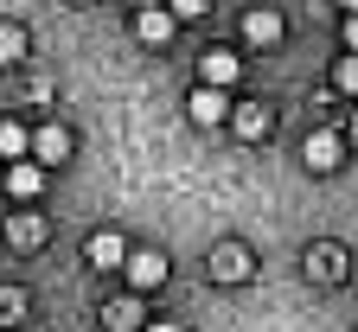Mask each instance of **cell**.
I'll return each instance as SVG.
<instances>
[{
  "label": "cell",
  "mask_w": 358,
  "mask_h": 332,
  "mask_svg": "<svg viewBox=\"0 0 358 332\" xmlns=\"http://www.w3.org/2000/svg\"><path fill=\"white\" fill-rule=\"evenodd\" d=\"M231 128H237L243 140H262V134H268V109H262V103H250V109H237V115H231Z\"/></svg>",
  "instance_id": "obj_15"
},
{
  "label": "cell",
  "mask_w": 358,
  "mask_h": 332,
  "mask_svg": "<svg viewBox=\"0 0 358 332\" xmlns=\"http://www.w3.org/2000/svg\"><path fill=\"white\" fill-rule=\"evenodd\" d=\"M237 77H243V58H237V52H205V58H199V83L231 89Z\"/></svg>",
  "instance_id": "obj_4"
},
{
  "label": "cell",
  "mask_w": 358,
  "mask_h": 332,
  "mask_svg": "<svg viewBox=\"0 0 358 332\" xmlns=\"http://www.w3.org/2000/svg\"><path fill=\"white\" fill-rule=\"evenodd\" d=\"M20 58H26V26H7V20H0V71L20 64Z\"/></svg>",
  "instance_id": "obj_16"
},
{
  "label": "cell",
  "mask_w": 358,
  "mask_h": 332,
  "mask_svg": "<svg viewBox=\"0 0 358 332\" xmlns=\"http://www.w3.org/2000/svg\"><path fill=\"white\" fill-rule=\"evenodd\" d=\"M345 52H358V13H345Z\"/></svg>",
  "instance_id": "obj_20"
},
{
  "label": "cell",
  "mask_w": 358,
  "mask_h": 332,
  "mask_svg": "<svg viewBox=\"0 0 358 332\" xmlns=\"http://www.w3.org/2000/svg\"><path fill=\"white\" fill-rule=\"evenodd\" d=\"M32 154V134L20 122H0V160H26Z\"/></svg>",
  "instance_id": "obj_14"
},
{
  "label": "cell",
  "mask_w": 358,
  "mask_h": 332,
  "mask_svg": "<svg viewBox=\"0 0 358 332\" xmlns=\"http://www.w3.org/2000/svg\"><path fill=\"white\" fill-rule=\"evenodd\" d=\"M166 7H173L179 20H199V13H211V0H166Z\"/></svg>",
  "instance_id": "obj_19"
},
{
  "label": "cell",
  "mask_w": 358,
  "mask_h": 332,
  "mask_svg": "<svg viewBox=\"0 0 358 332\" xmlns=\"http://www.w3.org/2000/svg\"><path fill=\"white\" fill-rule=\"evenodd\" d=\"M333 83L345 89V96H358V52H345V58L333 64Z\"/></svg>",
  "instance_id": "obj_17"
},
{
  "label": "cell",
  "mask_w": 358,
  "mask_h": 332,
  "mask_svg": "<svg viewBox=\"0 0 358 332\" xmlns=\"http://www.w3.org/2000/svg\"><path fill=\"white\" fill-rule=\"evenodd\" d=\"M173 20H179L173 7H141V13H134V32H141L148 45H166L173 38Z\"/></svg>",
  "instance_id": "obj_8"
},
{
  "label": "cell",
  "mask_w": 358,
  "mask_h": 332,
  "mask_svg": "<svg viewBox=\"0 0 358 332\" xmlns=\"http://www.w3.org/2000/svg\"><path fill=\"white\" fill-rule=\"evenodd\" d=\"M7 192L13 199H38L45 192V160H7Z\"/></svg>",
  "instance_id": "obj_5"
},
{
  "label": "cell",
  "mask_w": 358,
  "mask_h": 332,
  "mask_svg": "<svg viewBox=\"0 0 358 332\" xmlns=\"http://www.w3.org/2000/svg\"><path fill=\"white\" fill-rule=\"evenodd\" d=\"M345 140H352V147H358V109H352V128H345Z\"/></svg>",
  "instance_id": "obj_22"
},
{
  "label": "cell",
  "mask_w": 358,
  "mask_h": 332,
  "mask_svg": "<svg viewBox=\"0 0 358 332\" xmlns=\"http://www.w3.org/2000/svg\"><path fill=\"white\" fill-rule=\"evenodd\" d=\"M186 115H192L199 128H217V122H231V89H217V83H199V89H192V103H186Z\"/></svg>",
  "instance_id": "obj_1"
},
{
  "label": "cell",
  "mask_w": 358,
  "mask_h": 332,
  "mask_svg": "<svg viewBox=\"0 0 358 332\" xmlns=\"http://www.w3.org/2000/svg\"><path fill=\"white\" fill-rule=\"evenodd\" d=\"M211 275H217V281H243V275H250L243 243H217V250H211Z\"/></svg>",
  "instance_id": "obj_9"
},
{
  "label": "cell",
  "mask_w": 358,
  "mask_h": 332,
  "mask_svg": "<svg viewBox=\"0 0 358 332\" xmlns=\"http://www.w3.org/2000/svg\"><path fill=\"white\" fill-rule=\"evenodd\" d=\"M103 319H109V332H141L148 319H141V301H115V307H103Z\"/></svg>",
  "instance_id": "obj_12"
},
{
  "label": "cell",
  "mask_w": 358,
  "mask_h": 332,
  "mask_svg": "<svg viewBox=\"0 0 358 332\" xmlns=\"http://www.w3.org/2000/svg\"><path fill=\"white\" fill-rule=\"evenodd\" d=\"M83 256L96 262V268H128V243H122L115 230H96V236L83 243Z\"/></svg>",
  "instance_id": "obj_6"
},
{
  "label": "cell",
  "mask_w": 358,
  "mask_h": 332,
  "mask_svg": "<svg viewBox=\"0 0 358 332\" xmlns=\"http://www.w3.org/2000/svg\"><path fill=\"white\" fill-rule=\"evenodd\" d=\"M32 154H38L45 166H52V160H64V154H71V134H64L58 122H45V128L32 134Z\"/></svg>",
  "instance_id": "obj_11"
},
{
  "label": "cell",
  "mask_w": 358,
  "mask_h": 332,
  "mask_svg": "<svg viewBox=\"0 0 358 332\" xmlns=\"http://www.w3.org/2000/svg\"><path fill=\"white\" fill-rule=\"evenodd\" d=\"M243 38H250V45H275V38H282V13H275V7H250V13H243Z\"/></svg>",
  "instance_id": "obj_7"
},
{
  "label": "cell",
  "mask_w": 358,
  "mask_h": 332,
  "mask_svg": "<svg viewBox=\"0 0 358 332\" xmlns=\"http://www.w3.org/2000/svg\"><path fill=\"white\" fill-rule=\"evenodd\" d=\"M0 185H7V166H0Z\"/></svg>",
  "instance_id": "obj_24"
},
{
  "label": "cell",
  "mask_w": 358,
  "mask_h": 332,
  "mask_svg": "<svg viewBox=\"0 0 358 332\" xmlns=\"http://www.w3.org/2000/svg\"><path fill=\"white\" fill-rule=\"evenodd\" d=\"M128 281H134V294H154L160 281H166V256L160 250H134L128 256Z\"/></svg>",
  "instance_id": "obj_3"
},
{
  "label": "cell",
  "mask_w": 358,
  "mask_h": 332,
  "mask_svg": "<svg viewBox=\"0 0 358 332\" xmlns=\"http://www.w3.org/2000/svg\"><path fill=\"white\" fill-rule=\"evenodd\" d=\"M307 275H320V281H339V275H345L339 250H333V243H320V250H307Z\"/></svg>",
  "instance_id": "obj_13"
},
{
  "label": "cell",
  "mask_w": 358,
  "mask_h": 332,
  "mask_svg": "<svg viewBox=\"0 0 358 332\" xmlns=\"http://www.w3.org/2000/svg\"><path fill=\"white\" fill-rule=\"evenodd\" d=\"M20 313H26V294L20 288H0V326H13Z\"/></svg>",
  "instance_id": "obj_18"
},
{
  "label": "cell",
  "mask_w": 358,
  "mask_h": 332,
  "mask_svg": "<svg viewBox=\"0 0 358 332\" xmlns=\"http://www.w3.org/2000/svg\"><path fill=\"white\" fill-rule=\"evenodd\" d=\"M339 154H345V140H339V134H327V128H313V134H307V147H301L307 173H333V166H339Z\"/></svg>",
  "instance_id": "obj_2"
},
{
  "label": "cell",
  "mask_w": 358,
  "mask_h": 332,
  "mask_svg": "<svg viewBox=\"0 0 358 332\" xmlns=\"http://www.w3.org/2000/svg\"><path fill=\"white\" fill-rule=\"evenodd\" d=\"M141 332H186V326H173V319H154V326H141Z\"/></svg>",
  "instance_id": "obj_21"
},
{
  "label": "cell",
  "mask_w": 358,
  "mask_h": 332,
  "mask_svg": "<svg viewBox=\"0 0 358 332\" xmlns=\"http://www.w3.org/2000/svg\"><path fill=\"white\" fill-rule=\"evenodd\" d=\"M7 243H20V250L45 243V217H38V211H13V217H7Z\"/></svg>",
  "instance_id": "obj_10"
},
{
  "label": "cell",
  "mask_w": 358,
  "mask_h": 332,
  "mask_svg": "<svg viewBox=\"0 0 358 332\" xmlns=\"http://www.w3.org/2000/svg\"><path fill=\"white\" fill-rule=\"evenodd\" d=\"M339 7H345V13H358V0H339Z\"/></svg>",
  "instance_id": "obj_23"
}]
</instances>
